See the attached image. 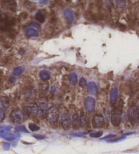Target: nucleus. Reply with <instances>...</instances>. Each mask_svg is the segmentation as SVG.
<instances>
[{"label":"nucleus","mask_w":139,"mask_h":154,"mask_svg":"<svg viewBox=\"0 0 139 154\" xmlns=\"http://www.w3.org/2000/svg\"><path fill=\"white\" fill-rule=\"evenodd\" d=\"M104 123L103 116L100 114L94 115L92 119V126L95 128H99L102 127Z\"/></svg>","instance_id":"obj_8"},{"label":"nucleus","mask_w":139,"mask_h":154,"mask_svg":"<svg viewBox=\"0 0 139 154\" xmlns=\"http://www.w3.org/2000/svg\"><path fill=\"white\" fill-rule=\"evenodd\" d=\"M25 112L29 115L33 114H37V115H39L40 113L37 103H31L25 107Z\"/></svg>","instance_id":"obj_7"},{"label":"nucleus","mask_w":139,"mask_h":154,"mask_svg":"<svg viewBox=\"0 0 139 154\" xmlns=\"http://www.w3.org/2000/svg\"><path fill=\"white\" fill-rule=\"evenodd\" d=\"M121 112L118 107H115L111 110V121L113 126L117 127L121 123Z\"/></svg>","instance_id":"obj_2"},{"label":"nucleus","mask_w":139,"mask_h":154,"mask_svg":"<svg viewBox=\"0 0 139 154\" xmlns=\"http://www.w3.org/2000/svg\"><path fill=\"white\" fill-rule=\"evenodd\" d=\"M46 117L48 122L52 125H54L57 123L59 118V110L56 107L52 106L48 109L46 113Z\"/></svg>","instance_id":"obj_1"},{"label":"nucleus","mask_w":139,"mask_h":154,"mask_svg":"<svg viewBox=\"0 0 139 154\" xmlns=\"http://www.w3.org/2000/svg\"><path fill=\"white\" fill-rule=\"evenodd\" d=\"M80 123L83 127H87L89 126L88 117L84 113H82L80 115Z\"/></svg>","instance_id":"obj_13"},{"label":"nucleus","mask_w":139,"mask_h":154,"mask_svg":"<svg viewBox=\"0 0 139 154\" xmlns=\"http://www.w3.org/2000/svg\"><path fill=\"white\" fill-rule=\"evenodd\" d=\"M4 113H5V112H3V111L0 110V117H1V119H0V120H1V122L3 121V119L4 118V115H5Z\"/></svg>","instance_id":"obj_27"},{"label":"nucleus","mask_w":139,"mask_h":154,"mask_svg":"<svg viewBox=\"0 0 139 154\" xmlns=\"http://www.w3.org/2000/svg\"><path fill=\"white\" fill-rule=\"evenodd\" d=\"M69 80H70L71 84L73 85H75L77 84V83H78V76H77L76 73H72L69 76Z\"/></svg>","instance_id":"obj_20"},{"label":"nucleus","mask_w":139,"mask_h":154,"mask_svg":"<svg viewBox=\"0 0 139 154\" xmlns=\"http://www.w3.org/2000/svg\"><path fill=\"white\" fill-rule=\"evenodd\" d=\"M24 71V68L23 67H16V69H14V71H13V74L14 76H19V75H20Z\"/></svg>","instance_id":"obj_22"},{"label":"nucleus","mask_w":139,"mask_h":154,"mask_svg":"<svg viewBox=\"0 0 139 154\" xmlns=\"http://www.w3.org/2000/svg\"><path fill=\"white\" fill-rule=\"evenodd\" d=\"M10 106V100L8 97H1L0 100V108L1 110L6 112Z\"/></svg>","instance_id":"obj_10"},{"label":"nucleus","mask_w":139,"mask_h":154,"mask_svg":"<svg viewBox=\"0 0 139 154\" xmlns=\"http://www.w3.org/2000/svg\"><path fill=\"white\" fill-rule=\"evenodd\" d=\"M32 25H33V27H36V29H40V25H39V24H37V23H33V24H32Z\"/></svg>","instance_id":"obj_28"},{"label":"nucleus","mask_w":139,"mask_h":154,"mask_svg":"<svg viewBox=\"0 0 139 154\" xmlns=\"http://www.w3.org/2000/svg\"><path fill=\"white\" fill-rule=\"evenodd\" d=\"M87 88H88L89 92L92 95H96L98 93L97 85L94 82H90L87 85Z\"/></svg>","instance_id":"obj_17"},{"label":"nucleus","mask_w":139,"mask_h":154,"mask_svg":"<svg viewBox=\"0 0 139 154\" xmlns=\"http://www.w3.org/2000/svg\"><path fill=\"white\" fill-rule=\"evenodd\" d=\"M10 120L14 124L21 123L24 119V114L20 109H15L10 113Z\"/></svg>","instance_id":"obj_4"},{"label":"nucleus","mask_w":139,"mask_h":154,"mask_svg":"<svg viewBox=\"0 0 139 154\" xmlns=\"http://www.w3.org/2000/svg\"><path fill=\"white\" fill-rule=\"evenodd\" d=\"M84 106L85 109L88 112H92L95 109V100L92 97H88L85 98L84 102Z\"/></svg>","instance_id":"obj_9"},{"label":"nucleus","mask_w":139,"mask_h":154,"mask_svg":"<svg viewBox=\"0 0 139 154\" xmlns=\"http://www.w3.org/2000/svg\"><path fill=\"white\" fill-rule=\"evenodd\" d=\"M61 124L64 129L67 130L71 128V119L70 118L69 114L67 113H64L61 116Z\"/></svg>","instance_id":"obj_6"},{"label":"nucleus","mask_w":139,"mask_h":154,"mask_svg":"<svg viewBox=\"0 0 139 154\" xmlns=\"http://www.w3.org/2000/svg\"><path fill=\"white\" fill-rule=\"evenodd\" d=\"M80 85L81 87H85L87 85V82L86 80H85L84 78H81L80 80Z\"/></svg>","instance_id":"obj_24"},{"label":"nucleus","mask_w":139,"mask_h":154,"mask_svg":"<svg viewBox=\"0 0 139 154\" xmlns=\"http://www.w3.org/2000/svg\"><path fill=\"white\" fill-rule=\"evenodd\" d=\"M117 93H118V90L117 88H113L110 93V98L111 103H115L117 98Z\"/></svg>","instance_id":"obj_15"},{"label":"nucleus","mask_w":139,"mask_h":154,"mask_svg":"<svg viewBox=\"0 0 139 154\" xmlns=\"http://www.w3.org/2000/svg\"><path fill=\"white\" fill-rule=\"evenodd\" d=\"M29 127L30 129H31V131H37V130H40L39 126H37V125L35 124H29Z\"/></svg>","instance_id":"obj_23"},{"label":"nucleus","mask_w":139,"mask_h":154,"mask_svg":"<svg viewBox=\"0 0 139 154\" xmlns=\"http://www.w3.org/2000/svg\"><path fill=\"white\" fill-rule=\"evenodd\" d=\"M116 3H117V6L120 8H123L126 6V1H117Z\"/></svg>","instance_id":"obj_25"},{"label":"nucleus","mask_w":139,"mask_h":154,"mask_svg":"<svg viewBox=\"0 0 139 154\" xmlns=\"http://www.w3.org/2000/svg\"><path fill=\"white\" fill-rule=\"evenodd\" d=\"M40 77L42 80L46 81L48 80L50 78V72L46 70H43L40 73Z\"/></svg>","instance_id":"obj_18"},{"label":"nucleus","mask_w":139,"mask_h":154,"mask_svg":"<svg viewBox=\"0 0 139 154\" xmlns=\"http://www.w3.org/2000/svg\"><path fill=\"white\" fill-rule=\"evenodd\" d=\"M38 106V108H39V115L38 116L40 117H46V113L48 110V101H47L46 98H40L39 99L37 100V102H36Z\"/></svg>","instance_id":"obj_3"},{"label":"nucleus","mask_w":139,"mask_h":154,"mask_svg":"<svg viewBox=\"0 0 139 154\" xmlns=\"http://www.w3.org/2000/svg\"><path fill=\"white\" fill-rule=\"evenodd\" d=\"M4 2V5L8 9L13 10V11H15L16 9L17 5H16V2L15 1H3Z\"/></svg>","instance_id":"obj_16"},{"label":"nucleus","mask_w":139,"mask_h":154,"mask_svg":"<svg viewBox=\"0 0 139 154\" xmlns=\"http://www.w3.org/2000/svg\"><path fill=\"white\" fill-rule=\"evenodd\" d=\"M63 14L65 20H67V22L69 23V24H71V23L73 22L74 20L73 14L72 12L69 9H65L64 10Z\"/></svg>","instance_id":"obj_12"},{"label":"nucleus","mask_w":139,"mask_h":154,"mask_svg":"<svg viewBox=\"0 0 139 154\" xmlns=\"http://www.w3.org/2000/svg\"><path fill=\"white\" fill-rule=\"evenodd\" d=\"M102 134V132H97V133H94V134H90V136L92 137H95V138H98L100 137Z\"/></svg>","instance_id":"obj_26"},{"label":"nucleus","mask_w":139,"mask_h":154,"mask_svg":"<svg viewBox=\"0 0 139 154\" xmlns=\"http://www.w3.org/2000/svg\"><path fill=\"white\" fill-rule=\"evenodd\" d=\"M48 89V84L47 82H44L40 85V90L42 93H46Z\"/></svg>","instance_id":"obj_21"},{"label":"nucleus","mask_w":139,"mask_h":154,"mask_svg":"<svg viewBox=\"0 0 139 154\" xmlns=\"http://www.w3.org/2000/svg\"><path fill=\"white\" fill-rule=\"evenodd\" d=\"M129 120L132 123H139V109L135 106L131 107L128 112Z\"/></svg>","instance_id":"obj_5"},{"label":"nucleus","mask_w":139,"mask_h":154,"mask_svg":"<svg viewBox=\"0 0 139 154\" xmlns=\"http://www.w3.org/2000/svg\"><path fill=\"white\" fill-rule=\"evenodd\" d=\"M26 35L27 37H38L39 33L37 31V29L34 27H29L26 31Z\"/></svg>","instance_id":"obj_14"},{"label":"nucleus","mask_w":139,"mask_h":154,"mask_svg":"<svg viewBox=\"0 0 139 154\" xmlns=\"http://www.w3.org/2000/svg\"><path fill=\"white\" fill-rule=\"evenodd\" d=\"M71 124L74 129H79L81 126L80 116H79L78 113H74L71 117Z\"/></svg>","instance_id":"obj_11"},{"label":"nucleus","mask_w":139,"mask_h":154,"mask_svg":"<svg viewBox=\"0 0 139 154\" xmlns=\"http://www.w3.org/2000/svg\"><path fill=\"white\" fill-rule=\"evenodd\" d=\"M35 18L37 21H39L40 23H44L45 21V18H46V16H45L44 13H43L42 11H39L36 13Z\"/></svg>","instance_id":"obj_19"}]
</instances>
